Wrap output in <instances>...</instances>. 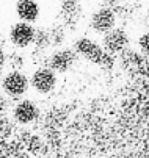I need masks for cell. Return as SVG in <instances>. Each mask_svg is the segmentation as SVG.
Instances as JSON below:
<instances>
[{
  "instance_id": "cell-1",
  "label": "cell",
  "mask_w": 149,
  "mask_h": 158,
  "mask_svg": "<svg viewBox=\"0 0 149 158\" xmlns=\"http://www.w3.org/2000/svg\"><path fill=\"white\" fill-rule=\"evenodd\" d=\"M72 50L77 53V56H83L85 60H88L91 63H96L99 66L110 67L113 64V60H112L110 53H107L97 42H94L90 38H79L74 42Z\"/></svg>"
},
{
  "instance_id": "cell-2",
  "label": "cell",
  "mask_w": 149,
  "mask_h": 158,
  "mask_svg": "<svg viewBox=\"0 0 149 158\" xmlns=\"http://www.w3.org/2000/svg\"><path fill=\"white\" fill-rule=\"evenodd\" d=\"M2 91L10 99L22 97L30 88V78L22 71H10L6 75L2 77Z\"/></svg>"
},
{
  "instance_id": "cell-3",
  "label": "cell",
  "mask_w": 149,
  "mask_h": 158,
  "mask_svg": "<svg viewBox=\"0 0 149 158\" xmlns=\"http://www.w3.org/2000/svg\"><path fill=\"white\" fill-rule=\"evenodd\" d=\"M30 86L39 94H49L57 86V74L49 66H39L30 78Z\"/></svg>"
},
{
  "instance_id": "cell-4",
  "label": "cell",
  "mask_w": 149,
  "mask_h": 158,
  "mask_svg": "<svg viewBox=\"0 0 149 158\" xmlns=\"http://www.w3.org/2000/svg\"><path fill=\"white\" fill-rule=\"evenodd\" d=\"M33 38H35V27L28 22H22V20L11 25L8 31V39L16 49L30 47L33 44Z\"/></svg>"
},
{
  "instance_id": "cell-5",
  "label": "cell",
  "mask_w": 149,
  "mask_h": 158,
  "mask_svg": "<svg viewBox=\"0 0 149 158\" xmlns=\"http://www.w3.org/2000/svg\"><path fill=\"white\" fill-rule=\"evenodd\" d=\"M77 53L72 49H57L49 58L47 66L53 72H68L72 69V66L77 63Z\"/></svg>"
},
{
  "instance_id": "cell-6",
  "label": "cell",
  "mask_w": 149,
  "mask_h": 158,
  "mask_svg": "<svg viewBox=\"0 0 149 158\" xmlns=\"http://www.w3.org/2000/svg\"><path fill=\"white\" fill-rule=\"evenodd\" d=\"M115 24H116V14L109 6H100L90 17V27L96 33H100V35L115 28Z\"/></svg>"
},
{
  "instance_id": "cell-7",
  "label": "cell",
  "mask_w": 149,
  "mask_h": 158,
  "mask_svg": "<svg viewBox=\"0 0 149 158\" xmlns=\"http://www.w3.org/2000/svg\"><path fill=\"white\" fill-rule=\"evenodd\" d=\"M83 16V10L79 3V0H63L61 2V8H60V19L61 24L65 28L74 30Z\"/></svg>"
},
{
  "instance_id": "cell-8",
  "label": "cell",
  "mask_w": 149,
  "mask_h": 158,
  "mask_svg": "<svg viewBox=\"0 0 149 158\" xmlns=\"http://www.w3.org/2000/svg\"><path fill=\"white\" fill-rule=\"evenodd\" d=\"M129 46V35L122 28H112L107 33H104L102 39V49L107 53H118L122 52Z\"/></svg>"
},
{
  "instance_id": "cell-9",
  "label": "cell",
  "mask_w": 149,
  "mask_h": 158,
  "mask_svg": "<svg viewBox=\"0 0 149 158\" xmlns=\"http://www.w3.org/2000/svg\"><path fill=\"white\" fill-rule=\"evenodd\" d=\"M13 116H14L16 122L22 124V125H27V124L35 122L39 118V108H38V105L33 100L24 99V100H19L14 105Z\"/></svg>"
},
{
  "instance_id": "cell-10",
  "label": "cell",
  "mask_w": 149,
  "mask_h": 158,
  "mask_svg": "<svg viewBox=\"0 0 149 158\" xmlns=\"http://www.w3.org/2000/svg\"><path fill=\"white\" fill-rule=\"evenodd\" d=\"M14 10H16L17 17L22 22H28V24L36 22L41 13L39 3L36 0H17Z\"/></svg>"
},
{
  "instance_id": "cell-11",
  "label": "cell",
  "mask_w": 149,
  "mask_h": 158,
  "mask_svg": "<svg viewBox=\"0 0 149 158\" xmlns=\"http://www.w3.org/2000/svg\"><path fill=\"white\" fill-rule=\"evenodd\" d=\"M33 46L36 50H47L50 47V39H49V30L47 28H35V38H33Z\"/></svg>"
},
{
  "instance_id": "cell-12",
  "label": "cell",
  "mask_w": 149,
  "mask_h": 158,
  "mask_svg": "<svg viewBox=\"0 0 149 158\" xmlns=\"http://www.w3.org/2000/svg\"><path fill=\"white\" fill-rule=\"evenodd\" d=\"M49 39H50V47H60L66 39V28L57 24L53 27H49Z\"/></svg>"
},
{
  "instance_id": "cell-13",
  "label": "cell",
  "mask_w": 149,
  "mask_h": 158,
  "mask_svg": "<svg viewBox=\"0 0 149 158\" xmlns=\"http://www.w3.org/2000/svg\"><path fill=\"white\" fill-rule=\"evenodd\" d=\"M6 64L11 67V71H22V67L25 64V56L19 52L6 53Z\"/></svg>"
},
{
  "instance_id": "cell-14",
  "label": "cell",
  "mask_w": 149,
  "mask_h": 158,
  "mask_svg": "<svg viewBox=\"0 0 149 158\" xmlns=\"http://www.w3.org/2000/svg\"><path fill=\"white\" fill-rule=\"evenodd\" d=\"M138 47H140V50H141L144 55L149 56V31L140 36V39H138Z\"/></svg>"
},
{
  "instance_id": "cell-15",
  "label": "cell",
  "mask_w": 149,
  "mask_h": 158,
  "mask_svg": "<svg viewBox=\"0 0 149 158\" xmlns=\"http://www.w3.org/2000/svg\"><path fill=\"white\" fill-rule=\"evenodd\" d=\"M6 64V52L3 49V46H0V69Z\"/></svg>"
},
{
  "instance_id": "cell-16",
  "label": "cell",
  "mask_w": 149,
  "mask_h": 158,
  "mask_svg": "<svg viewBox=\"0 0 149 158\" xmlns=\"http://www.w3.org/2000/svg\"><path fill=\"white\" fill-rule=\"evenodd\" d=\"M6 106H8V100H6L5 94H2V93H0V111L6 110Z\"/></svg>"
},
{
  "instance_id": "cell-17",
  "label": "cell",
  "mask_w": 149,
  "mask_h": 158,
  "mask_svg": "<svg viewBox=\"0 0 149 158\" xmlns=\"http://www.w3.org/2000/svg\"><path fill=\"white\" fill-rule=\"evenodd\" d=\"M107 2H110V3H118V2H121V0H107Z\"/></svg>"
},
{
  "instance_id": "cell-18",
  "label": "cell",
  "mask_w": 149,
  "mask_h": 158,
  "mask_svg": "<svg viewBox=\"0 0 149 158\" xmlns=\"http://www.w3.org/2000/svg\"><path fill=\"white\" fill-rule=\"evenodd\" d=\"M0 71H2V69H0ZM0 81H2V72H0Z\"/></svg>"
}]
</instances>
